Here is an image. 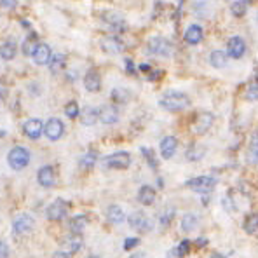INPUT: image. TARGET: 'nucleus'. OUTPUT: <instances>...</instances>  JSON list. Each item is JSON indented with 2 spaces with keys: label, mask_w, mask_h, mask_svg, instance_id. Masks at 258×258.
<instances>
[{
  "label": "nucleus",
  "mask_w": 258,
  "mask_h": 258,
  "mask_svg": "<svg viewBox=\"0 0 258 258\" xmlns=\"http://www.w3.org/2000/svg\"><path fill=\"white\" fill-rule=\"evenodd\" d=\"M159 105L168 112H182L190 106V98L180 91H166L159 99Z\"/></svg>",
  "instance_id": "obj_1"
},
{
  "label": "nucleus",
  "mask_w": 258,
  "mask_h": 258,
  "mask_svg": "<svg viewBox=\"0 0 258 258\" xmlns=\"http://www.w3.org/2000/svg\"><path fill=\"white\" fill-rule=\"evenodd\" d=\"M147 51L150 54H156V56H162V58H169L173 53H175V46H173L171 40L162 39V37H152L147 44Z\"/></svg>",
  "instance_id": "obj_2"
},
{
  "label": "nucleus",
  "mask_w": 258,
  "mask_h": 258,
  "mask_svg": "<svg viewBox=\"0 0 258 258\" xmlns=\"http://www.w3.org/2000/svg\"><path fill=\"white\" fill-rule=\"evenodd\" d=\"M7 161H9V166L14 171H21L30 162V152L25 147H14L9 152V156H7Z\"/></svg>",
  "instance_id": "obj_3"
},
{
  "label": "nucleus",
  "mask_w": 258,
  "mask_h": 258,
  "mask_svg": "<svg viewBox=\"0 0 258 258\" xmlns=\"http://www.w3.org/2000/svg\"><path fill=\"white\" fill-rule=\"evenodd\" d=\"M189 189H192L194 192L199 194H209L213 192V189L216 187V180L213 176H197V178H192L185 183Z\"/></svg>",
  "instance_id": "obj_4"
},
{
  "label": "nucleus",
  "mask_w": 258,
  "mask_h": 258,
  "mask_svg": "<svg viewBox=\"0 0 258 258\" xmlns=\"http://www.w3.org/2000/svg\"><path fill=\"white\" fill-rule=\"evenodd\" d=\"M127 222H129V227H131L133 230L140 232V234H145V232L152 230V222H150V218L143 211L131 213Z\"/></svg>",
  "instance_id": "obj_5"
},
{
  "label": "nucleus",
  "mask_w": 258,
  "mask_h": 258,
  "mask_svg": "<svg viewBox=\"0 0 258 258\" xmlns=\"http://www.w3.org/2000/svg\"><path fill=\"white\" fill-rule=\"evenodd\" d=\"M131 164V156L127 152H115L103 159V166L108 169H126Z\"/></svg>",
  "instance_id": "obj_6"
},
{
  "label": "nucleus",
  "mask_w": 258,
  "mask_h": 258,
  "mask_svg": "<svg viewBox=\"0 0 258 258\" xmlns=\"http://www.w3.org/2000/svg\"><path fill=\"white\" fill-rule=\"evenodd\" d=\"M215 122V115L211 112H199L192 120V131L195 135H204Z\"/></svg>",
  "instance_id": "obj_7"
},
{
  "label": "nucleus",
  "mask_w": 258,
  "mask_h": 258,
  "mask_svg": "<svg viewBox=\"0 0 258 258\" xmlns=\"http://www.w3.org/2000/svg\"><path fill=\"white\" fill-rule=\"evenodd\" d=\"M63 133H65L63 122H61L60 119H56V117H53V119H49L44 124V135H46L51 142H58V140L63 136Z\"/></svg>",
  "instance_id": "obj_8"
},
{
  "label": "nucleus",
  "mask_w": 258,
  "mask_h": 258,
  "mask_svg": "<svg viewBox=\"0 0 258 258\" xmlns=\"http://www.w3.org/2000/svg\"><path fill=\"white\" fill-rule=\"evenodd\" d=\"M68 213V202L65 199H56L53 204L47 208V218L53 220V222H60L63 220Z\"/></svg>",
  "instance_id": "obj_9"
},
{
  "label": "nucleus",
  "mask_w": 258,
  "mask_h": 258,
  "mask_svg": "<svg viewBox=\"0 0 258 258\" xmlns=\"http://www.w3.org/2000/svg\"><path fill=\"white\" fill-rule=\"evenodd\" d=\"M103 21L108 25L110 30L115 33H122L127 30V25L126 21H124V18L117 13H112V11H106V13L103 14Z\"/></svg>",
  "instance_id": "obj_10"
},
{
  "label": "nucleus",
  "mask_w": 258,
  "mask_h": 258,
  "mask_svg": "<svg viewBox=\"0 0 258 258\" xmlns=\"http://www.w3.org/2000/svg\"><path fill=\"white\" fill-rule=\"evenodd\" d=\"M99 46H101V49L105 51L106 54H119L124 51V42L115 35L103 37L101 42H99Z\"/></svg>",
  "instance_id": "obj_11"
},
{
  "label": "nucleus",
  "mask_w": 258,
  "mask_h": 258,
  "mask_svg": "<svg viewBox=\"0 0 258 258\" xmlns=\"http://www.w3.org/2000/svg\"><path fill=\"white\" fill-rule=\"evenodd\" d=\"M84 244V239L80 234H70L61 241V251L66 253V255H72V253L80 251Z\"/></svg>",
  "instance_id": "obj_12"
},
{
  "label": "nucleus",
  "mask_w": 258,
  "mask_h": 258,
  "mask_svg": "<svg viewBox=\"0 0 258 258\" xmlns=\"http://www.w3.org/2000/svg\"><path fill=\"white\" fill-rule=\"evenodd\" d=\"M246 53V42L241 39V37H232L227 42V56L234 58V60H239L242 58V54Z\"/></svg>",
  "instance_id": "obj_13"
},
{
  "label": "nucleus",
  "mask_w": 258,
  "mask_h": 258,
  "mask_svg": "<svg viewBox=\"0 0 258 258\" xmlns=\"http://www.w3.org/2000/svg\"><path fill=\"white\" fill-rule=\"evenodd\" d=\"M33 218L32 215H28V213H21V215L16 216V220H14L13 223V228L16 234H27V232H30L33 228Z\"/></svg>",
  "instance_id": "obj_14"
},
{
  "label": "nucleus",
  "mask_w": 258,
  "mask_h": 258,
  "mask_svg": "<svg viewBox=\"0 0 258 258\" xmlns=\"http://www.w3.org/2000/svg\"><path fill=\"white\" fill-rule=\"evenodd\" d=\"M23 133L32 140L40 138V135L44 133V124L40 119H28L27 122L23 124Z\"/></svg>",
  "instance_id": "obj_15"
},
{
  "label": "nucleus",
  "mask_w": 258,
  "mask_h": 258,
  "mask_svg": "<svg viewBox=\"0 0 258 258\" xmlns=\"http://www.w3.org/2000/svg\"><path fill=\"white\" fill-rule=\"evenodd\" d=\"M98 117L103 124H115L119 120V110L113 105H103L98 110Z\"/></svg>",
  "instance_id": "obj_16"
},
{
  "label": "nucleus",
  "mask_w": 258,
  "mask_h": 258,
  "mask_svg": "<svg viewBox=\"0 0 258 258\" xmlns=\"http://www.w3.org/2000/svg\"><path fill=\"white\" fill-rule=\"evenodd\" d=\"M84 86H86V89L91 91V93H96V91L101 89V77H99L98 70L91 68L89 72L84 75Z\"/></svg>",
  "instance_id": "obj_17"
},
{
  "label": "nucleus",
  "mask_w": 258,
  "mask_h": 258,
  "mask_svg": "<svg viewBox=\"0 0 258 258\" xmlns=\"http://www.w3.org/2000/svg\"><path fill=\"white\" fill-rule=\"evenodd\" d=\"M176 147H178V140L175 136H166L161 142V156L164 159H171L176 152Z\"/></svg>",
  "instance_id": "obj_18"
},
{
  "label": "nucleus",
  "mask_w": 258,
  "mask_h": 258,
  "mask_svg": "<svg viewBox=\"0 0 258 258\" xmlns=\"http://www.w3.org/2000/svg\"><path fill=\"white\" fill-rule=\"evenodd\" d=\"M53 58V53H51V47L47 44H39V47L33 53V60H35L37 65H47Z\"/></svg>",
  "instance_id": "obj_19"
},
{
  "label": "nucleus",
  "mask_w": 258,
  "mask_h": 258,
  "mask_svg": "<svg viewBox=\"0 0 258 258\" xmlns=\"http://www.w3.org/2000/svg\"><path fill=\"white\" fill-rule=\"evenodd\" d=\"M37 180L42 187H53L54 185V169L51 166H42L37 173Z\"/></svg>",
  "instance_id": "obj_20"
},
{
  "label": "nucleus",
  "mask_w": 258,
  "mask_h": 258,
  "mask_svg": "<svg viewBox=\"0 0 258 258\" xmlns=\"http://www.w3.org/2000/svg\"><path fill=\"white\" fill-rule=\"evenodd\" d=\"M106 218H108L110 223H113V225H119V223L124 222V211L120 206L117 204H110L108 208H106Z\"/></svg>",
  "instance_id": "obj_21"
},
{
  "label": "nucleus",
  "mask_w": 258,
  "mask_h": 258,
  "mask_svg": "<svg viewBox=\"0 0 258 258\" xmlns=\"http://www.w3.org/2000/svg\"><path fill=\"white\" fill-rule=\"evenodd\" d=\"M183 39H185L187 44L195 46V44H199L202 40V28L199 27V25H190V27L187 28L185 35H183Z\"/></svg>",
  "instance_id": "obj_22"
},
{
  "label": "nucleus",
  "mask_w": 258,
  "mask_h": 258,
  "mask_svg": "<svg viewBox=\"0 0 258 258\" xmlns=\"http://www.w3.org/2000/svg\"><path fill=\"white\" fill-rule=\"evenodd\" d=\"M37 47H39V35H37L35 32H32L30 35L25 39L23 46H21V51H23L25 56H33Z\"/></svg>",
  "instance_id": "obj_23"
},
{
  "label": "nucleus",
  "mask_w": 258,
  "mask_h": 258,
  "mask_svg": "<svg viewBox=\"0 0 258 258\" xmlns=\"http://www.w3.org/2000/svg\"><path fill=\"white\" fill-rule=\"evenodd\" d=\"M16 53H18V47H16V42L14 40H6V42L0 46V58L6 61H11L16 58Z\"/></svg>",
  "instance_id": "obj_24"
},
{
  "label": "nucleus",
  "mask_w": 258,
  "mask_h": 258,
  "mask_svg": "<svg viewBox=\"0 0 258 258\" xmlns=\"http://www.w3.org/2000/svg\"><path fill=\"white\" fill-rule=\"evenodd\" d=\"M138 201L142 202L143 206H150L156 201V190L150 185H143L142 189L138 190Z\"/></svg>",
  "instance_id": "obj_25"
},
{
  "label": "nucleus",
  "mask_w": 258,
  "mask_h": 258,
  "mask_svg": "<svg viewBox=\"0 0 258 258\" xmlns=\"http://www.w3.org/2000/svg\"><path fill=\"white\" fill-rule=\"evenodd\" d=\"M98 119V110L93 108V106H86L84 110H80V120H82L84 126H94Z\"/></svg>",
  "instance_id": "obj_26"
},
{
  "label": "nucleus",
  "mask_w": 258,
  "mask_h": 258,
  "mask_svg": "<svg viewBox=\"0 0 258 258\" xmlns=\"http://www.w3.org/2000/svg\"><path fill=\"white\" fill-rule=\"evenodd\" d=\"M204 156H206V147L201 145V143H192L185 152V157L189 161H201Z\"/></svg>",
  "instance_id": "obj_27"
},
{
  "label": "nucleus",
  "mask_w": 258,
  "mask_h": 258,
  "mask_svg": "<svg viewBox=\"0 0 258 258\" xmlns=\"http://www.w3.org/2000/svg\"><path fill=\"white\" fill-rule=\"evenodd\" d=\"M68 227H70V230H72V234H82V230L87 227V216L86 215L73 216V218H70Z\"/></svg>",
  "instance_id": "obj_28"
},
{
  "label": "nucleus",
  "mask_w": 258,
  "mask_h": 258,
  "mask_svg": "<svg viewBox=\"0 0 258 258\" xmlns=\"http://www.w3.org/2000/svg\"><path fill=\"white\" fill-rule=\"evenodd\" d=\"M209 63H211L213 68H225L227 63H228V56L227 53L223 51H213L211 56H209Z\"/></svg>",
  "instance_id": "obj_29"
},
{
  "label": "nucleus",
  "mask_w": 258,
  "mask_h": 258,
  "mask_svg": "<svg viewBox=\"0 0 258 258\" xmlns=\"http://www.w3.org/2000/svg\"><path fill=\"white\" fill-rule=\"evenodd\" d=\"M249 4L244 2V0H235V2H230V13L232 16L235 18H242L246 13H248Z\"/></svg>",
  "instance_id": "obj_30"
},
{
  "label": "nucleus",
  "mask_w": 258,
  "mask_h": 258,
  "mask_svg": "<svg viewBox=\"0 0 258 258\" xmlns=\"http://www.w3.org/2000/svg\"><path fill=\"white\" fill-rule=\"evenodd\" d=\"M248 162L256 164L258 162V133L249 138V145H248Z\"/></svg>",
  "instance_id": "obj_31"
},
{
  "label": "nucleus",
  "mask_w": 258,
  "mask_h": 258,
  "mask_svg": "<svg viewBox=\"0 0 258 258\" xmlns=\"http://www.w3.org/2000/svg\"><path fill=\"white\" fill-rule=\"evenodd\" d=\"M242 228H244L246 234H255V232H258V213H249L244 218Z\"/></svg>",
  "instance_id": "obj_32"
},
{
  "label": "nucleus",
  "mask_w": 258,
  "mask_h": 258,
  "mask_svg": "<svg viewBox=\"0 0 258 258\" xmlns=\"http://www.w3.org/2000/svg\"><path fill=\"white\" fill-rule=\"evenodd\" d=\"M112 99L115 103H119V105H124V103H127L131 99V93L127 89H124V87H115L112 91Z\"/></svg>",
  "instance_id": "obj_33"
},
{
  "label": "nucleus",
  "mask_w": 258,
  "mask_h": 258,
  "mask_svg": "<svg viewBox=\"0 0 258 258\" xmlns=\"http://www.w3.org/2000/svg\"><path fill=\"white\" fill-rule=\"evenodd\" d=\"M195 227H197V215H194V213H187V215H183L182 230L183 232H192Z\"/></svg>",
  "instance_id": "obj_34"
},
{
  "label": "nucleus",
  "mask_w": 258,
  "mask_h": 258,
  "mask_svg": "<svg viewBox=\"0 0 258 258\" xmlns=\"http://www.w3.org/2000/svg\"><path fill=\"white\" fill-rule=\"evenodd\" d=\"M49 68L53 73H58L60 70L65 68V54L58 53V54H53V58H51L49 61Z\"/></svg>",
  "instance_id": "obj_35"
},
{
  "label": "nucleus",
  "mask_w": 258,
  "mask_h": 258,
  "mask_svg": "<svg viewBox=\"0 0 258 258\" xmlns=\"http://www.w3.org/2000/svg\"><path fill=\"white\" fill-rule=\"evenodd\" d=\"M96 159H98V152H94V150H89V152H87L86 156L80 159V168H82V169L93 168V166L96 164Z\"/></svg>",
  "instance_id": "obj_36"
},
{
  "label": "nucleus",
  "mask_w": 258,
  "mask_h": 258,
  "mask_svg": "<svg viewBox=\"0 0 258 258\" xmlns=\"http://www.w3.org/2000/svg\"><path fill=\"white\" fill-rule=\"evenodd\" d=\"M244 98L249 99V101H256V99H258V79L251 80V82L246 86Z\"/></svg>",
  "instance_id": "obj_37"
},
{
  "label": "nucleus",
  "mask_w": 258,
  "mask_h": 258,
  "mask_svg": "<svg viewBox=\"0 0 258 258\" xmlns=\"http://www.w3.org/2000/svg\"><path fill=\"white\" fill-rule=\"evenodd\" d=\"M65 115L68 117V119H75L77 115H80V108L79 105H77V101H68L65 105Z\"/></svg>",
  "instance_id": "obj_38"
},
{
  "label": "nucleus",
  "mask_w": 258,
  "mask_h": 258,
  "mask_svg": "<svg viewBox=\"0 0 258 258\" xmlns=\"http://www.w3.org/2000/svg\"><path fill=\"white\" fill-rule=\"evenodd\" d=\"M142 154H143V157L147 159V162H149L150 168H152V169H157V159H156V154H154V150L145 149V147H143V149H142Z\"/></svg>",
  "instance_id": "obj_39"
},
{
  "label": "nucleus",
  "mask_w": 258,
  "mask_h": 258,
  "mask_svg": "<svg viewBox=\"0 0 258 258\" xmlns=\"http://www.w3.org/2000/svg\"><path fill=\"white\" fill-rule=\"evenodd\" d=\"M189 251H190V241H182L178 246L175 248V255L178 256V258H182V256H185V255H189Z\"/></svg>",
  "instance_id": "obj_40"
},
{
  "label": "nucleus",
  "mask_w": 258,
  "mask_h": 258,
  "mask_svg": "<svg viewBox=\"0 0 258 258\" xmlns=\"http://www.w3.org/2000/svg\"><path fill=\"white\" fill-rule=\"evenodd\" d=\"M173 216H175V208H166V211L161 215V227H168L169 223H171V220H173Z\"/></svg>",
  "instance_id": "obj_41"
},
{
  "label": "nucleus",
  "mask_w": 258,
  "mask_h": 258,
  "mask_svg": "<svg viewBox=\"0 0 258 258\" xmlns=\"http://www.w3.org/2000/svg\"><path fill=\"white\" fill-rule=\"evenodd\" d=\"M138 244H140L138 237H127L126 241H124V249H126V251H131V249L136 248Z\"/></svg>",
  "instance_id": "obj_42"
},
{
  "label": "nucleus",
  "mask_w": 258,
  "mask_h": 258,
  "mask_svg": "<svg viewBox=\"0 0 258 258\" xmlns=\"http://www.w3.org/2000/svg\"><path fill=\"white\" fill-rule=\"evenodd\" d=\"M162 75H164V72H162V70H152V72L149 73V80H150V82H157Z\"/></svg>",
  "instance_id": "obj_43"
},
{
  "label": "nucleus",
  "mask_w": 258,
  "mask_h": 258,
  "mask_svg": "<svg viewBox=\"0 0 258 258\" xmlns=\"http://www.w3.org/2000/svg\"><path fill=\"white\" fill-rule=\"evenodd\" d=\"M0 258H9V246L4 241H0Z\"/></svg>",
  "instance_id": "obj_44"
},
{
  "label": "nucleus",
  "mask_w": 258,
  "mask_h": 258,
  "mask_svg": "<svg viewBox=\"0 0 258 258\" xmlns=\"http://www.w3.org/2000/svg\"><path fill=\"white\" fill-rule=\"evenodd\" d=\"M126 72H127V73H131V75H135V73H136L135 63H133L131 60H126Z\"/></svg>",
  "instance_id": "obj_45"
},
{
  "label": "nucleus",
  "mask_w": 258,
  "mask_h": 258,
  "mask_svg": "<svg viewBox=\"0 0 258 258\" xmlns=\"http://www.w3.org/2000/svg\"><path fill=\"white\" fill-rule=\"evenodd\" d=\"M195 246H197V248H204V246H208V239H206V237L195 239Z\"/></svg>",
  "instance_id": "obj_46"
},
{
  "label": "nucleus",
  "mask_w": 258,
  "mask_h": 258,
  "mask_svg": "<svg viewBox=\"0 0 258 258\" xmlns=\"http://www.w3.org/2000/svg\"><path fill=\"white\" fill-rule=\"evenodd\" d=\"M138 68H140V72H143V73H150V72H152V70H154L152 66H150V65H147V63L140 65Z\"/></svg>",
  "instance_id": "obj_47"
},
{
  "label": "nucleus",
  "mask_w": 258,
  "mask_h": 258,
  "mask_svg": "<svg viewBox=\"0 0 258 258\" xmlns=\"http://www.w3.org/2000/svg\"><path fill=\"white\" fill-rule=\"evenodd\" d=\"M51 258H70V256L66 255V253H63V251H56V253H54V255L51 256Z\"/></svg>",
  "instance_id": "obj_48"
},
{
  "label": "nucleus",
  "mask_w": 258,
  "mask_h": 258,
  "mask_svg": "<svg viewBox=\"0 0 258 258\" xmlns=\"http://www.w3.org/2000/svg\"><path fill=\"white\" fill-rule=\"evenodd\" d=\"M0 6L7 7V9H11V7H16V2H0Z\"/></svg>",
  "instance_id": "obj_49"
},
{
  "label": "nucleus",
  "mask_w": 258,
  "mask_h": 258,
  "mask_svg": "<svg viewBox=\"0 0 258 258\" xmlns=\"http://www.w3.org/2000/svg\"><path fill=\"white\" fill-rule=\"evenodd\" d=\"M211 258H225V256H223L222 253H213V255H211Z\"/></svg>",
  "instance_id": "obj_50"
},
{
  "label": "nucleus",
  "mask_w": 258,
  "mask_h": 258,
  "mask_svg": "<svg viewBox=\"0 0 258 258\" xmlns=\"http://www.w3.org/2000/svg\"><path fill=\"white\" fill-rule=\"evenodd\" d=\"M131 258H142V255H135V256H131Z\"/></svg>",
  "instance_id": "obj_51"
},
{
  "label": "nucleus",
  "mask_w": 258,
  "mask_h": 258,
  "mask_svg": "<svg viewBox=\"0 0 258 258\" xmlns=\"http://www.w3.org/2000/svg\"><path fill=\"white\" fill-rule=\"evenodd\" d=\"M89 258H99V256H89Z\"/></svg>",
  "instance_id": "obj_52"
}]
</instances>
